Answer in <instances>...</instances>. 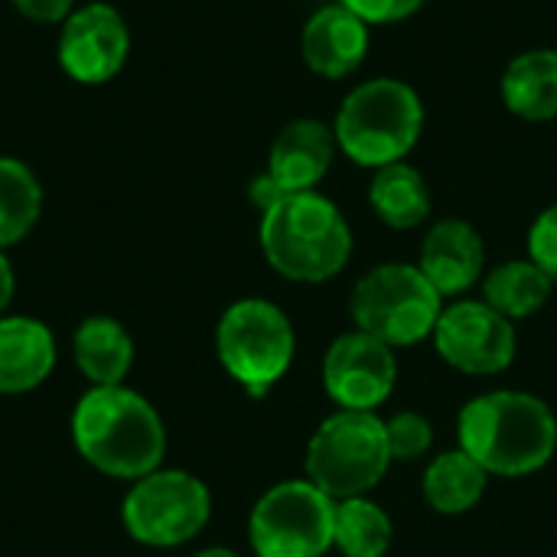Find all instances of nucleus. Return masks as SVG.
Wrapping results in <instances>:
<instances>
[{
  "label": "nucleus",
  "instance_id": "obj_1",
  "mask_svg": "<svg viewBox=\"0 0 557 557\" xmlns=\"http://www.w3.org/2000/svg\"><path fill=\"white\" fill-rule=\"evenodd\" d=\"M72 437L78 454L114 480H140L160 470L166 431L147 398L124 385L91 388L75 414Z\"/></svg>",
  "mask_w": 557,
  "mask_h": 557
},
{
  "label": "nucleus",
  "instance_id": "obj_2",
  "mask_svg": "<svg viewBox=\"0 0 557 557\" xmlns=\"http://www.w3.org/2000/svg\"><path fill=\"white\" fill-rule=\"evenodd\" d=\"M460 450L486 473L529 476L557 450V418L552 408L525 392H490L460 411Z\"/></svg>",
  "mask_w": 557,
  "mask_h": 557
},
{
  "label": "nucleus",
  "instance_id": "obj_3",
  "mask_svg": "<svg viewBox=\"0 0 557 557\" xmlns=\"http://www.w3.org/2000/svg\"><path fill=\"white\" fill-rule=\"evenodd\" d=\"M261 251L281 277L320 284L346 268L352 232L343 212L317 189L290 193L261 212Z\"/></svg>",
  "mask_w": 557,
  "mask_h": 557
},
{
  "label": "nucleus",
  "instance_id": "obj_4",
  "mask_svg": "<svg viewBox=\"0 0 557 557\" xmlns=\"http://www.w3.org/2000/svg\"><path fill=\"white\" fill-rule=\"evenodd\" d=\"M336 144L359 163L382 170L401 163L421 140L424 104L401 78H372L352 88L336 114Z\"/></svg>",
  "mask_w": 557,
  "mask_h": 557
},
{
  "label": "nucleus",
  "instance_id": "obj_5",
  "mask_svg": "<svg viewBox=\"0 0 557 557\" xmlns=\"http://www.w3.org/2000/svg\"><path fill=\"white\" fill-rule=\"evenodd\" d=\"M444 297L418 264H379L359 277L349 310L362 333L395 346L428 339L444 313Z\"/></svg>",
  "mask_w": 557,
  "mask_h": 557
},
{
  "label": "nucleus",
  "instance_id": "obj_6",
  "mask_svg": "<svg viewBox=\"0 0 557 557\" xmlns=\"http://www.w3.org/2000/svg\"><path fill=\"white\" fill-rule=\"evenodd\" d=\"M392 463L385 424L372 411L326 418L307 447V476L330 499H352L379 486Z\"/></svg>",
  "mask_w": 557,
  "mask_h": 557
},
{
  "label": "nucleus",
  "instance_id": "obj_7",
  "mask_svg": "<svg viewBox=\"0 0 557 557\" xmlns=\"http://www.w3.org/2000/svg\"><path fill=\"white\" fill-rule=\"evenodd\" d=\"M215 349L235 382H242L251 395H264L290 369L294 326L281 307L248 297L222 313Z\"/></svg>",
  "mask_w": 557,
  "mask_h": 557
},
{
  "label": "nucleus",
  "instance_id": "obj_8",
  "mask_svg": "<svg viewBox=\"0 0 557 557\" xmlns=\"http://www.w3.org/2000/svg\"><path fill=\"white\" fill-rule=\"evenodd\" d=\"M336 503L310 480H290L268 490L248 519V539L258 557H323L333 548Z\"/></svg>",
  "mask_w": 557,
  "mask_h": 557
},
{
  "label": "nucleus",
  "instance_id": "obj_9",
  "mask_svg": "<svg viewBox=\"0 0 557 557\" xmlns=\"http://www.w3.org/2000/svg\"><path fill=\"white\" fill-rule=\"evenodd\" d=\"M212 512V499L202 480L183 470H153L140 476L124 506L121 519L134 542L150 548H176L196 539Z\"/></svg>",
  "mask_w": 557,
  "mask_h": 557
},
{
  "label": "nucleus",
  "instance_id": "obj_10",
  "mask_svg": "<svg viewBox=\"0 0 557 557\" xmlns=\"http://www.w3.org/2000/svg\"><path fill=\"white\" fill-rule=\"evenodd\" d=\"M431 336L444 362L467 375H496L516 359L512 320L496 313L486 300H457L441 313Z\"/></svg>",
  "mask_w": 557,
  "mask_h": 557
},
{
  "label": "nucleus",
  "instance_id": "obj_11",
  "mask_svg": "<svg viewBox=\"0 0 557 557\" xmlns=\"http://www.w3.org/2000/svg\"><path fill=\"white\" fill-rule=\"evenodd\" d=\"M395 379L392 346L362 330L339 336L323 362V385L339 411H375L395 392Z\"/></svg>",
  "mask_w": 557,
  "mask_h": 557
},
{
  "label": "nucleus",
  "instance_id": "obj_12",
  "mask_svg": "<svg viewBox=\"0 0 557 557\" xmlns=\"http://www.w3.org/2000/svg\"><path fill=\"white\" fill-rule=\"evenodd\" d=\"M131 52L124 16L111 3H85L69 13L59 33V65L82 85H101L121 72Z\"/></svg>",
  "mask_w": 557,
  "mask_h": 557
},
{
  "label": "nucleus",
  "instance_id": "obj_13",
  "mask_svg": "<svg viewBox=\"0 0 557 557\" xmlns=\"http://www.w3.org/2000/svg\"><path fill=\"white\" fill-rule=\"evenodd\" d=\"M336 150L339 144L330 124L317 117H297L274 137L268 157V176L277 183L284 196L310 193L330 173Z\"/></svg>",
  "mask_w": 557,
  "mask_h": 557
},
{
  "label": "nucleus",
  "instance_id": "obj_14",
  "mask_svg": "<svg viewBox=\"0 0 557 557\" xmlns=\"http://www.w3.org/2000/svg\"><path fill=\"white\" fill-rule=\"evenodd\" d=\"M304 62L320 78H346L369 55V23H362L343 3L320 7L300 36Z\"/></svg>",
  "mask_w": 557,
  "mask_h": 557
},
{
  "label": "nucleus",
  "instance_id": "obj_15",
  "mask_svg": "<svg viewBox=\"0 0 557 557\" xmlns=\"http://www.w3.org/2000/svg\"><path fill=\"white\" fill-rule=\"evenodd\" d=\"M486 264V248L480 232L463 219L437 222L421 242L418 268L437 287L441 297H457L470 290Z\"/></svg>",
  "mask_w": 557,
  "mask_h": 557
},
{
  "label": "nucleus",
  "instance_id": "obj_16",
  "mask_svg": "<svg viewBox=\"0 0 557 557\" xmlns=\"http://www.w3.org/2000/svg\"><path fill=\"white\" fill-rule=\"evenodd\" d=\"M55 339L33 317H0V395H20L49 379Z\"/></svg>",
  "mask_w": 557,
  "mask_h": 557
},
{
  "label": "nucleus",
  "instance_id": "obj_17",
  "mask_svg": "<svg viewBox=\"0 0 557 557\" xmlns=\"http://www.w3.org/2000/svg\"><path fill=\"white\" fill-rule=\"evenodd\" d=\"M503 101L522 121L557 117V49H529L503 72Z\"/></svg>",
  "mask_w": 557,
  "mask_h": 557
},
{
  "label": "nucleus",
  "instance_id": "obj_18",
  "mask_svg": "<svg viewBox=\"0 0 557 557\" xmlns=\"http://www.w3.org/2000/svg\"><path fill=\"white\" fill-rule=\"evenodd\" d=\"M75 362L91 388L121 385L134 362V339L127 330L111 317H88L72 339Z\"/></svg>",
  "mask_w": 557,
  "mask_h": 557
},
{
  "label": "nucleus",
  "instance_id": "obj_19",
  "mask_svg": "<svg viewBox=\"0 0 557 557\" xmlns=\"http://www.w3.org/2000/svg\"><path fill=\"white\" fill-rule=\"evenodd\" d=\"M369 202L388 228H418L431 215V186L411 163H388L375 170Z\"/></svg>",
  "mask_w": 557,
  "mask_h": 557
},
{
  "label": "nucleus",
  "instance_id": "obj_20",
  "mask_svg": "<svg viewBox=\"0 0 557 557\" xmlns=\"http://www.w3.org/2000/svg\"><path fill=\"white\" fill-rule=\"evenodd\" d=\"M486 476L490 473L467 450H447L424 473L428 506H434L444 516L470 512L486 493Z\"/></svg>",
  "mask_w": 557,
  "mask_h": 557
},
{
  "label": "nucleus",
  "instance_id": "obj_21",
  "mask_svg": "<svg viewBox=\"0 0 557 557\" xmlns=\"http://www.w3.org/2000/svg\"><path fill=\"white\" fill-rule=\"evenodd\" d=\"M552 287L555 281L529 258V261H506L496 271H490V277L483 281V297L506 320H522L545 307Z\"/></svg>",
  "mask_w": 557,
  "mask_h": 557
},
{
  "label": "nucleus",
  "instance_id": "obj_22",
  "mask_svg": "<svg viewBox=\"0 0 557 557\" xmlns=\"http://www.w3.org/2000/svg\"><path fill=\"white\" fill-rule=\"evenodd\" d=\"M333 545L346 557H385L392 548V519L366 496L339 499Z\"/></svg>",
  "mask_w": 557,
  "mask_h": 557
},
{
  "label": "nucleus",
  "instance_id": "obj_23",
  "mask_svg": "<svg viewBox=\"0 0 557 557\" xmlns=\"http://www.w3.org/2000/svg\"><path fill=\"white\" fill-rule=\"evenodd\" d=\"M42 209V189L23 160L0 157V248L29 235Z\"/></svg>",
  "mask_w": 557,
  "mask_h": 557
},
{
  "label": "nucleus",
  "instance_id": "obj_24",
  "mask_svg": "<svg viewBox=\"0 0 557 557\" xmlns=\"http://www.w3.org/2000/svg\"><path fill=\"white\" fill-rule=\"evenodd\" d=\"M385 437H388V454L392 460H418L428 454V447L434 444V431L431 421L421 418L418 411H401L385 424Z\"/></svg>",
  "mask_w": 557,
  "mask_h": 557
},
{
  "label": "nucleus",
  "instance_id": "obj_25",
  "mask_svg": "<svg viewBox=\"0 0 557 557\" xmlns=\"http://www.w3.org/2000/svg\"><path fill=\"white\" fill-rule=\"evenodd\" d=\"M529 255L552 281H557V202L535 219L529 232Z\"/></svg>",
  "mask_w": 557,
  "mask_h": 557
},
{
  "label": "nucleus",
  "instance_id": "obj_26",
  "mask_svg": "<svg viewBox=\"0 0 557 557\" xmlns=\"http://www.w3.org/2000/svg\"><path fill=\"white\" fill-rule=\"evenodd\" d=\"M346 10H352L362 23H401L408 16H414L428 0H339Z\"/></svg>",
  "mask_w": 557,
  "mask_h": 557
},
{
  "label": "nucleus",
  "instance_id": "obj_27",
  "mask_svg": "<svg viewBox=\"0 0 557 557\" xmlns=\"http://www.w3.org/2000/svg\"><path fill=\"white\" fill-rule=\"evenodd\" d=\"M33 23H65L75 0H10Z\"/></svg>",
  "mask_w": 557,
  "mask_h": 557
},
{
  "label": "nucleus",
  "instance_id": "obj_28",
  "mask_svg": "<svg viewBox=\"0 0 557 557\" xmlns=\"http://www.w3.org/2000/svg\"><path fill=\"white\" fill-rule=\"evenodd\" d=\"M10 297H13V268H10V261H7V255L0 248V313L7 310Z\"/></svg>",
  "mask_w": 557,
  "mask_h": 557
},
{
  "label": "nucleus",
  "instance_id": "obj_29",
  "mask_svg": "<svg viewBox=\"0 0 557 557\" xmlns=\"http://www.w3.org/2000/svg\"><path fill=\"white\" fill-rule=\"evenodd\" d=\"M196 557H238L232 548H206V552H199Z\"/></svg>",
  "mask_w": 557,
  "mask_h": 557
}]
</instances>
